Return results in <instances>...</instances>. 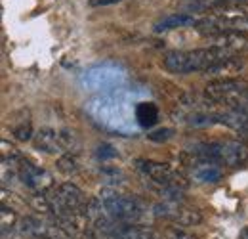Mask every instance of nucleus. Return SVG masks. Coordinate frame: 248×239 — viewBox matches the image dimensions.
Listing matches in <instances>:
<instances>
[{
    "mask_svg": "<svg viewBox=\"0 0 248 239\" xmlns=\"http://www.w3.org/2000/svg\"><path fill=\"white\" fill-rule=\"evenodd\" d=\"M237 56L235 52H229L225 48H199V50H186V52H170L164 56V69L176 75H189V73H206L210 75L216 67L223 61Z\"/></svg>",
    "mask_w": 248,
    "mask_h": 239,
    "instance_id": "f257e3e1",
    "label": "nucleus"
},
{
    "mask_svg": "<svg viewBox=\"0 0 248 239\" xmlns=\"http://www.w3.org/2000/svg\"><path fill=\"white\" fill-rule=\"evenodd\" d=\"M189 155L195 159V163H208V165H229L239 167L248 161V148H245L241 142H202L195 144Z\"/></svg>",
    "mask_w": 248,
    "mask_h": 239,
    "instance_id": "f03ea898",
    "label": "nucleus"
},
{
    "mask_svg": "<svg viewBox=\"0 0 248 239\" xmlns=\"http://www.w3.org/2000/svg\"><path fill=\"white\" fill-rule=\"evenodd\" d=\"M195 29L210 38L221 33H248V10L237 6L214 8L210 16L197 21Z\"/></svg>",
    "mask_w": 248,
    "mask_h": 239,
    "instance_id": "7ed1b4c3",
    "label": "nucleus"
},
{
    "mask_svg": "<svg viewBox=\"0 0 248 239\" xmlns=\"http://www.w3.org/2000/svg\"><path fill=\"white\" fill-rule=\"evenodd\" d=\"M99 201L107 212V216H111L117 222L134 224L143 216V207L140 205L138 199L119 193L113 188H103L99 191Z\"/></svg>",
    "mask_w": 248,
    "mask_h": 239,
    "instance_id": "20e7f679",
    "label": "nucleus"
},
{
    "mask_svg": "<svg viewBox=\"0 0 248 239\" xmlns=\"http://www.w3.org/2000/svg\"><path fill=\"white\" fill-rule=\"evenodd\" d=\"M204 94L214 103H221L227 109H235L248 115V86L237 81H231V79L214 81L206 86Z\"/></svg>",
    "mask_w": 248,
    "mask_h": 239,
    "instance_id": "39448f33",
    "label": "nucleus"
},
{
    "mask_svg": "<svg viewBox=\"0 0 248 239\" xmlns=\"http://www.w3.org/2000/svg\"><path fill=\"white\" fill-rule=\"evenodd\" d=\"M134 165L153 186H168V188H178V189L187 188V182L184 180V176L178 171H174L170 165L147 161V159H136Z\"/></svg>",
    "mask_w": 248,
    "mask_h": 239,
    "instance_id": "423d86ee",
    "label": "nucleus"
},
{
    "mask_svg": "<svg viewBox=\"0 0 248 239\" xmlns=\"http://www.w3.org/2000/svg\"><path fill=\"white\" fill-rule=\"evenodd\" d=\"M153 212L158 218H166L176 222L178 226H197L202 216L193 207H187L186 201H160L153 207Z\"/></svg>",
    "mask_w": 248,
    "mask_h": 239,
    "instance_id": "0eeeda50",
    "label": "nucleus"
},
{
    "mask_svg": "<svg viewBox=\"0 0 248 239\" xmlns=\"http://www.w3.org/2000/svg\"><path fill=\"white\" fill-rule=\"evenodd\" d=\"M16 174L34 193H48L50 189H54V176L46 169L36 167V165H32L29 161L21 159L17 163Z\"/></svg>",
    "mask_w": 248,
    "mask_h": 239,
    "instance_id": "6e6552de",
    "label": "nucleus"
},
{
    "mask_svg": "<svg viewBox=\"0 0 248 239\" xmlns=\"http://www.w3.org/2000/svg\"><path fill=\"white\" fill-rule=\"evenodd\" d=\"M17 230L27 239H67L58 222H46L38 216H23L17 222Z\"/></svg>",
    "mask_w": 248,
    "mask_h": 239,
    "instance_id": "1a4fd4ad",
    "label": "nucleus"
},
{
    "mask_svg": "<svg viewBox=\"0 0 248 239\" xmlns=\"http://www.w3.org/2000/svg\"><path fill=\"white\" fill-rule=\"evenodd\" d=\"M124 73L117 67V65H95L92 69H88L82 75V85L86 90H109L115 88L117 85L123 83Z\"/></svg>",
    "mask_w": 248,
    "mask_h": 239,
    "instance_id": "9d476101",
    "label": "nucleus"
},
{
    "mask_svg": "<svg viewBox=\"0 0 248 239\" xmlns=\"http://www.w3.org/2000/svg\"><path fill=\"white\" fill-rule=\"evenodd\" d=\"M34 142V148L38 151H44V153H65L63 148V140H62V130H52V128H42L34 134L32 138Z\"/></svg>",
    "mask_w": 248,
    "mask_h": 239,
    "instance_id": "9b49d317",
    "label": "nucleus"
},
{
    "mask_svg": "<svg viewBox=\"0 0 248 239\" xmlns=\"http://www.w3.org/2000/svg\"><path fill=\"white\" fill-rule=\"evenodd\" d=\"M134 117L141 128H153L158 122V107L153 102H140L134 107Z\"/></svg>",
    "mask_w": 248,
    "mask_h": 239,
    "instance_id": "f8f14e48",
    "label": "nucleus"
},
{
    "mask_svg": "<svg viewBox=\"0 0 248 239\" xmlns=\"http://www.w3.org/2000/svg\"><path fill=\"white\" fill-rule=\"evenodd\" d=\"M214 44L212 46H217V48H225L229 52H243L248 48V40L241 34V33H221L217 36H212Z\"/></svg>",
    "mask_w": 248,
    "mask_h": 239,
    "instance_id": "ddd939ff",
    "label": "nucleus"
},
{
    "mask_svg": "<svg viewBox=\"0 0 248 239\" xmlns=\"http://www.w3.org/2000/svg\"><path fill=\"white\" fill-rule=\"evenodd\" d=\"M189 25H197V19L193 16H189V14H172V16H166V17L158 19L153 31L155 33H164V31L180 29V27H189Z\"/></svg>",
    "mask_w": 248,
    "mask_h": 239,
    "instance_id": "4468645a",
    "label": "nucleus"
},
{
    "mask_svg": "<svg viewBox=\"0 0 248 239\" xmlns=\"http://www.w3.org/2000/svg\"><path fill=\"white\" fill-rule=\"evenodd\" d=\"M221 169L216 167V165H208V163H204V165H199V167H195V172H193V176L199 180V182H204V184H214V182H219L221 180Z\"/></svg>",
    "mask_w": 248,
    "mask_h": 239,
    "instance_id": "2eb2a0df",
    "label": "nucleus"
},
{
    "mask_svg": "<svg viewBox=\"0 0 248 239\" xmlns=\"http://www.w3.org/2000/svg\"><path fill=\"white\" fill-rule=\"evenodd\" d=\"M58 169L62 171L63 174H77V172L80 171V165H78L77 155H73V153L62 155L60 161H58Z\"/></svg>",
    "mask_w": 248,
    "mask_h": 239,
    "instance_id": "dca6fc26",
    "label": "nucleus"
},
{
    "mask_svg": "<svg viewBox=\"0 0 248 239\" xmlns=\"http://www.w3.org/2000/svg\"><path fill=\"white\" fill-rule=\"evenodd\" d=\"M16 220H17V216H16L14 209L2 205V210H0V228H2V234H6L8 230H12L16 226Z\"/></svg>",
    "mask_w": 248,
    "mask_h": 239,
    "instance_id": "f3484780",
    "label": "nucleus"
},
{
    "mask_svg": "<svg viewBox=\"0 0 248 239\" xmlns=\"http://www.w3.org/2000/svg\"><path fill=\"white\" fill-rule=\"evenodd\" d=\"M14 136L19 140V142H27V140H31V138H34L32 136V126L29 120H21L19 124H16L14 126Z\"/></svg>",
    "mask_w": 248,
    "mask_h": 239,
    "instance_id": "a211bd4d",
    "label": "nucleus"
},
{
    "mask_svg": "<svg viewBox=\"0 0 248 239\" xmlns=\"http://www.w3.org/2000/svg\"><path fill=\"white\" fill-rule=\"evenodd\" d=\"M164 238L166 239H197L193 234H189L184 226H170V228H166Z\"/></svg>",
    "mask_w": 248,
    "mask_h": 239,
    "instance_id": "6ab92c4d",
    "label": "nucleus"
},
{
    "mask_svg": "<svg viewBox=\"0 0 248 239\" xmlns=\"http://www.w3.org/2000/svg\"><path fill=\"white\" fill-rule=\"evenodd\" d=\"M95 155L99 161H107V159H115L119 155V151L115 150L111 144H99L97 150H95Z\"/></svg>",
    "mask_w": 248,
    "mask_h": 239,
    "instance_id": "aec40b11",
    "label": "nucleus"
},
{
    "mask_svg": "<svg viewBox=\"0 0 248 239\" xmlns=\"http://www.w3.org/2000/svg\"><path fill=\"white\" fill-rule=\"evenodd\" d=\"M147 136H149L151 142H166V140H170L174 136V130L172 128H158V130L149 132Z\"/></svg>",
    "mask_w": 248,
    "mask_h": 239,
    "instance_id": "412c9836",
    "label": "nucleus"
},
{
    "mask_svg": "<svg viewBox=\"0 0 248 239\" xmlns=\"http://www.w3.org/2000/svg\"><path fill=\"white\" fill-rule=\"evenodd\" d=\"M210 6H229V4H241V2H247V0H208Z\"/></svg>",
    "mask_w": 248,
    "mask_h": 239,
    "instance_id": "4be33fe9",
    "label": "nucleus"
},
{
    "mask_svg": "<svg viewBox=\"0 0 248 239\" xmlns=\"http://www.w3.org/2000/svg\"><path fill=\"white\" fill-rule=\"evenodd\" d=\"M123 0H90V6L97 8V6H111V4H119Z\"/></svg>",
    "mask_w": 248,
    "mask_h": 239,
    "instance_id": "5701e85b",
    "label": "nucleus"
},
{
    "mask_svg": "<svg viewBox=\"0 0 248 239\" xmlns=\"http://www.w3.org/2000/svg\"><path fill=\"white\" fill-rule=\"evenodd\" d=\"M239 239H248V226H245V228L241 230V236H239Z\"/></svg>",
    "mask_w": 248,
    "mask_h": 239,
    "instance_id": "b1692460",
    "label": "nucleus"
}]
</instances>
